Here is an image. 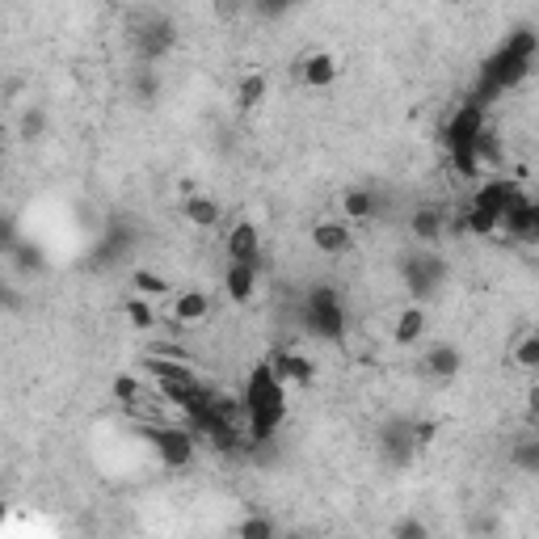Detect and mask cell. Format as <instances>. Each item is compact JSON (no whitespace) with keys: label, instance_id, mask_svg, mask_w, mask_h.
Wrapping results in <instances>:
<instances>
[{"label":"cell","instance_id":"11","mask_svg":"<svg viewBox=\"0 0 539 539\" xmlns=\"http://www.w3.org/2000/svg\"><path fill=\"white\" fill-rule=\"evenodd\" d=\"M266 367L283 379V384H312L316 379V363L308 354H299V350H274L266 358Z\"/></svg>","mask_w":539,"mask_h":539},{"label":"cell","instance_id":"6","mask_svg":"<svg viewBox=\"0 0 539 539\" xmlns=\"http://www.w3.org/2000/svg\"><path fill=\"white\" fill-rule=\"evenodd\" d=\"M375 447H379V455H384V464L409 468L413 464V451H417L413 422H405V417H388V422L375 430Z\"/></svg>","mask_w":539,"mask_h":539},{"label":"cell","instance_id":"27","mask_svg":"<svg viewBox=\"0 0 539 539\" xmlns=\"http://www.w3.org/2000/svg\"><path fill=\"white\" fill-rule=\"evenodd\" d=\"M9 262L22 270V274H34V270H43V249L30 245V241H17V245L9 249Z\"/></svg>","mask_w":539,"mask_h":539},{"label":"cell","instance_id":"25","mask_svg":"<svg viewBox=\"0 0 539 539\" xmlns=\"http://www.w3.org/2000/svg\"><path fill=\"white\" fill-rule=\"evenodd\" d=\"M236 539H278V523L270 514H245L236 523Z\"/></svg>","mask_w":539,"mask_h":539},{"label":"cell","instance_id":"19","mask_svg":"<svg viewBox=\"0 0 539 539\" xmlns=\"http://www.w3.org/2000/svg\"><path fill=\"white\" fill-rule=\"evenodd\" d=\"M270 97V81L262 72H245L241 81H236V106L241 110H257Z\"/></svg>","mask_w":539,"mask_h":539},{"label":"cell","instance_id":"36","mask_svg":"<svg viewBox=\"0 0 539 539\" xmlns=\"http://www.w3.org/2000/svg\"><path fill=\"white\" fill-rule=\"evenodd\" d=\"M38 131H43V114L30 110V114H26V123H22V135H26V139H34Z\"/></svg>","mask_w":539,"mask_h":539},{"label":"cell","instance_id":"33","mask_svg":"<svg viewBox=\"0 0 539 539\" xmlns=\"http://www.w3.org/2000/svg\"><path fill=\"white\" fill-rule=\"evenodd\" d=\"M148 354H156V358H173V363H190V354L177 346V342H156Z\"/></svg>","mask_w":539,"mask_h":539},{"label":"cell","instance_id":"39","mask_svg":"<svg viewBox=\"0 0 539 539\" xmlns=\"http://www.w3.org/2000/svg\"><path fill=\"white\" fill-rule=\"evenodd\" d=\"M278 539H304V535H299V531H287V535H283V531H278Z\"/></svg>","mask_w":539,"mask_h":539},{"label":"cell","instance_id":"17","mask_svg":"<svg viewBox=\"0 0 539 539\" xmlns=\"http://www.w3.org/2000/svg\"><path fill=\"white\" fill-rule=\"evenodd\" d=\"M207 312H211L207 291H182L173 299V321L177 325H198V321H207Z\"/></svg>","mask_w":539,"mask_h":539},{"label":"cell","instance_id":"10","mask_svg":"<svg viewBox=\"0 0 539 539\" xmlns=\"http://www.w3.org/2000/svg\"><path fill=\"white\" fill-rule=\"evenodd\" d=\"M224 253H228L232 266H253V270H262V236H257V228L249 224V219H241V224L228 232Z\"/></svg>","mask_w":539,"mask_h":539},{"label":"cell","instance_id":"38","mask_svg":"<svg viewBox=\"0 0 539 539\" xmlns=\"http://www.w3.org/2000/svg\"><path fill=\"white\" fill-rule=\"evenodd\" d=\"M5 518H9V506H5V502H0V527H5Z\"/></svg>","mask_w":539,"mask_h":539},{"label":"cell","instance_id":"35","mask_svg":"<svg viewBox=\"0 0 539 539\" xmlns=\"http://www.w3.org/2000/svg\"><path fill=\"white\" fill-rule=\"evenodd\" d=\"M17 245V228H13V219H0V249H13Z\"/></svg>","mask_w":539,"mask_h":539},{"label":"cell","instance_id":"23","mask_svg":"<svg viewBox=\"0 0 539 539\" xmlns=\"http://www.w3.org/2000/svg\"><path fill=\"white\" fill-rule=\"evenodd\" d=\"M342 211H346V219H371L375 211H379V203H375V190H367V186H354V190H346L342 194Z\"/></svg>","mask_w":539,"mask_h":539},{"label":"cell","instance_id":"26","mask_svg":"<svg viewBox=\"0 0 539 539\" xmlns=\"http://www.w3.org/2000/svg\"><path fill=\"white\" fill-rule=\"evenodd\" d=\"M110 396L118 405H127V409H135V401L144 396V384H139V375L135 371H123V375H114V384H110Z\"/></svg>","mask_w":539,"mask_h":539},{"label":"cell","instance_id":"3","mask_svg":"<svg viewBox=\"0 0 539 539\" xmlns=\"http://www.w3.org/2000/svg\"><path fill=\"white\" fill-rule=\"evenodd\" d=\"M177 43V26H173V17L165 13H144L135 22V55L144 59V64H156L161 55H169Z\"/></svg>","mask_w":539,"mask_h":539},{"label":"cell","instance_id":"32","mask_svg":"<svg viewBox=\"0 0 539 539\" xmlns=\"http://www.w3.org/2000/svg\"><path fill=\"white\" fill-rule=\"evenodd\" d=\"M392 539H430V527L422 518H401V523L392 527Z\"/></svg>","mask_w":539,"mask_h":539},{"label":"cell","instance_id":"22","mask_svg":"<svg viewBox=\"0 0 539 539\" xmlns=\"http://www.w3.org/2000/svg\"><path fill=\"white\" fill-rule=\"evenodd\" d=\"M182 211H186V219L194 228H215L219 224V203H215V198H207V194H190L182 203Z\"/></svg>","mask_w":539,"mask_h":539},{"label":"cell","instance_id":"37","mask_svg":"<svg viewBox=\"0 0 539 539\" xmlns=\"http://www.w3.org/2000/svg\"><path fill=\"white\" fill-rule=\"evenodd\" d=\"M253 13L257 17H283V13H291V5H253Z\"/></svg>","mask_w":539,"mask_h":539},{"label":"cell","instance_id":"4","mask_svg":"<svg viewBox=\"0 0 539 539\" xmlns=\"http://www.w3.org/2000/svg\"><path fill=\"white\" fill-rule=\"evenodd\" d=\"M447 283V262L438 253H409L405 257V291L413 299H434Z\"/></svg>","mask_w":539,"mask_h":539},{"label":"cell","instance_id":"16","mask_svg":"<svg viewBox=\"0 0 539 539\" xmlns=\"http://www.w3.org/2000/svg\"><path fill=\"white\" fill-rule=\"evenodd\" d=\"M426 371L434 379H455L459 371H464V354H459V346H451V342H434L426 350Z\"/></svg>","mask_w":539,"mask_h":539},{"label":"cell","instance_id":"30","mask_svg":"<svg viewBox=\"0 0 539 539\" xmlns=\"http://www.w3.org/2000/svg\"><path fill=\"white\" fill-rule=\"evenodd\" d=\"M514 363L523 367V371H535V367H539V337H535V333H523V337H518Z\"/></svg>","mask_w":539,"mask_h":539},{"label":"cell","instance_id":"40","mask_svg":"<svg viewBox=\"0 0 539 539\" xmlns=\"http://www.w3.org/2000/svg\"><path fill=\"white\" fill-rule=\"evenodd\" d=\"M5 304H9V291H5V287H0V308H5Z\"/></svg>","mask_w":539,"mask_h":539},{"label":"cell","instance_id":"7","mask_svg":"<svg viewBox=\"0 0 539 539\" xmlns=\"http://www.w3.org/2000/svg\"><path fill=\"white\" fill-rule=\"evenodd\" d=\"M476 76H481L485 85H493L497 93L506 97L510 89H518V85H523L527 76H531V64H527V59H518L510 47H497V51L485 59V64H481V72H476Z\"/></svg>","mask_w":539,"mask_h":539},{"label":"cell","instance_id":"5","mask_svg":"<svg viewBox=\"0 0 539 539\" xmlns=\"http://www.w3.org/2000/svg\"><path fill=\"white\" fill-rule=\"evenodd\" d=\"M144 438L161 455L165 468H190L194 464V434L182 426H144Z\"/></svg>","mask_w":539,"mask_h":539},{"label":"cell","instance_id":"28","mask_svg":"<svg viewBox=\"0 0 539 539\" xmlns=\"http://www.w3.org/2000/svg\"><path fill=\"white\" fill-rule=\"evenodd\" d=\"M131 287H135V295H139V299L169 295V283H165L161 274H152V270H135V274H131Z\"/></svg>","mask_w":539,"mask_h":539},{"label":"cell","instance_id":"8","mask_svg":"<svg viewBox=\"0 0 539 539\" xmlns=\"http://www.w3.org/2000/svg\"><path fill=\"white\" fill-rule=\"evenodd\" d=\"M523 194H527V190L518 186L514 177H489V182H481V186L472 190V203H468V207H472V211H485V215H493L497 224H502V215H506Z\"/></svg>","mask_w":539,"mask_h":539},{"label":"cell","instance_id":"14","mask_svg":"<svg viewBox=\"0 0 539 539\" xmlns=\"http://www.w3.org/2000/svg\"><path fill=\"white\" fill-rule=\"evenodd\" d=\"M312 245H316V253H325V257H342L354 245V232L346 224H337V219H321V224L312 228Z\"/></svg>","mask_w":539,"mask_h":539},{"label":"cell","instance_id":"18","mask_svg":"<svg viewBox=\"0 0 539 539\" xmlns=\"http://www.w3.org/2000/svg\"><path fill=\"white\" fill-rule=\"evenodd\" d=\"M224 291H228L232 304H249L253 291H257V270H253V266H232V262H228V270H224Z\"/></svg>","mask_w":539,"mask_h":539},{"label":"cell","instance_id":"34","mask_svg":"<svg viewBox=\"0 0 539 539\" xmlns=\"http://www.w3.org/2000/svg\"><path fill=\"white\" fill-rule=\"evenodd\" d=\"M156 85H161V81H156V72H148V68L135 76V93L144 97V102H152V97H156Z\"/></svg>","mask_w":539,"mask_h":539},{"label":"cell","instance_id":"24","mask_svg":"<svg viewBox=\"0 0 539 539\" xmlns=\"http://www.w3.org/2000/svg\"><path fill=\"white\" fill-rule=\"evenodd\" d=\"M510 464L523 472V476H535V472H539V438H535V434L518 438L514 451H510Z\"/></svg>","mask_w":539,"mask_h":539},{"label":"cell","instance_id":"12","mask_svg":"<svg viewBox=\"0 0 539 539\" xmlns=\"http://www.w3.org/2000/svg\"><path fill=\"white\" fill-rule=\"evenodd\" d=\"M489 123H485V114L481 110H472V106H459L451 114V123L443 127V144L447 148H464V144H476V135H481Z\"/></svg>","mask_w":539,"mask_h":539},{"label":"cell","instance_id":"9","mask_svg":"<svg viewBox=\"0 0 539 539\" xmlns=\"http://www.w3.org/2000/svg\"><path fill=\"white\" fill-rule=\"evenodd\" d=\"M497 232H506L510 241H518V245H535L539 241V207H535V198L531 194L518 198V203L502 215Z\"/></svg>","mask_w":539,"mask_h":539},{"label":"cell","instance_id":"31","mask_svg":"<svg viewBox=\"0 0 539 539\" xmlns=\"http://www.w3.org/2000/svg\"><path fill=\"white\" fill-rule=\"evenodd\" d=\"M123 312H127V321H131L135 329H152V325H156L152 299H139V295H135V299H127V308H123Z\"/></svg>","mask_w":539,"mask_h":539},{"label":"cell","instance_id":"29","mask_svg":"<svg viewBox=\"0 0 539 539\" xmlns=\"http://www.w3.org/2000/svg\"><path fill=\"white\" fill-rule=\"evenodd\" d=\"M459 232H472V236H497V219L485 215V211H464V219H459Z\"/></svg>","mask_w":539,"mask_h":539},{"label":"cell","instance_id":"13","mask_svg":"<svg viewBox=\"0 0 539 539\" xmlns=\"http://www.w3.org/2000/svg\"><path fill=\"white\" fill-rule=\"evenodd\" d=\"M337 55H329V51H308L304 59H299V81H304L308 89H329V85H337Z\"/></svg>","mask_w":539,"mask_h":539},{"label":"cell","instance_id":"2","mask_svg":"<svg viewBox=\"0 0 539 539\" xmlns=\"http://www.w3.org/2000/svg\"><path fill=\"white\" fill-rule=\"evenodd\" d=\"M299 321L312 337L321 342H342L346 337V308H342V295H337L329 283H316L304 295V308H299Z\"/></svg>","mask_w":539,"mask_h":539},{"label":"cell","instance_id":"21","mask_svg":"<svg viewBox=\"0 0 539 539\" xmlns=\"http://www.w3.org/2000/svg\"><path fill=\"white\" fill-rule=\"evenodd\" d=\"M139 367H144L156 384H165V379H198L190 363H173V358H156V354H144V363Z\"/></svg>","mask_w":539,"mask_h":539},{"label":"cell","instance_id":"20","mask_svg":"<svg viewBox=\"0 0 539 539\" xmlns=\"http://www.w3.org/2000/svg\"><path fill=\"white\" fill-rule=\"evenodd\" d=\"M392 337H396L401 346H417V342L426 337V312H422V308H405L401 316H396Z\"/></svg>","mask_w":539,"mask_h":539},{"label":"cell","instance_id":"15","mask_svg":"<svg viewBox=\"0 0 539 539\" xmlns=\"http://www.w3.org/2000/svg\"><path fill=\"white\" fill-rule=\"evenodd\" d=\"M409 232L417 245H438V236L447 232V211L443 207H417L409 215Z\"/></svg>","mask_w":539,"mask_h":539},{"label":"cell","instance_id":"1","mask_svg":"<svg viewBox=\"0 0 539 539\" xmlns=\"http://www.w3.org/2000/svg\"><path fill=\"white\" fill-rule=\"evenodd\" d=\"M241 409H245V434H249V443L253 447H266L270 438L278 434V426H283V417H287V384L266 363H257L249 371Z\"/></svg>","mask_w":539,"mask_h":539}]
</instances>
